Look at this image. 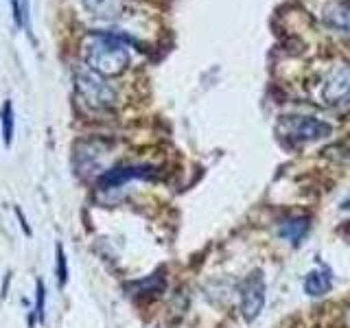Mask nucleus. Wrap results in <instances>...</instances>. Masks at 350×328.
Returning a JSON list of instances; mask_svg holds the SVG:
<instances>
[{
    "label": "nucleus",
    "mask_w": 350,
    "mask_h": 328,
    "mask_svg": "<svg viewBox=\"0 0 350 328\" xmlns=\"http://www.w3.org/2000/svg\"><path fill=\"white\" fill-rule=\"evenodd\" d=\"M75 90L90 109H109L118 101L116 87L109 85L105 77L90 70L88 66H81L75 72Z\"/></svg>",
    "instance_id": "obj_2"
},
{
    "label": "nucleus",
    "mask_w": 350,
    "mask_h": 328,
    "mask_svg": "<svg viewBox=\"0 0 350 328\" xmlns=\"http://www.w3.org/2000/svg\"><path fill=\"white\" fill-rule=\"evenodd\" d=\"M322 96L326 103H342L350 98V68L339 66L324 79Z\"/></svg>",
    "instance_id": "obj_6"
},
{
    "label": "nucleus",
    "mask_w": 350,
    "mask_h": 328,
    "mask_svg": "<svg viewBox=\"0 0 350 328\" xmlns=\"http://www.w3.org/2000/svg\"><path fill=\"white\" fill-rule=\"evenodd\" d=\"M11 9H14V20L20 29L31 33V14H29V0H11Z\"/></svg>",
    "instance_id": "obj_11"
},
{
    "label": "nucleus",
    "mask_w": 350,
    "mask_h": 328,
    "mask_svg": "<svg viewBox=\"0 0 350 328\" xmlns=\"http://www.w3.org/2000/svg\"><path fill=\"white\" fill-rule=\"evenodd\" d=\"M57 262H55V269H57V278H59V287H64L68 282V258H66V251L64 245L57 243Z\"/></svg>",
    "instance_id": "obj_12"
},
{
    "label": "nucleus",
    "mask_w": 350,
    "mask_h": 328,
    "mask_svg": "<svg viewBox=\"0 0 350 328\" xmlns=\"http://www.w3.org/2000/svg\"><path fill=\"white\" fill-rule=\"evenodd\" d=\"M239 295H241V315L245 317V322H254L260 315L262 306H265V278H262V271L258 269L252 271L241 282Z\"/></svg>",
    "instance_id": "obj_4"
},
{
    "label": "nucleus",
    "mask_w": 350,
    "mask_h": 328,
    "mask_svg": "<svg viewBox=\"0 0 350 328\" xmlns=\"http://www.w3.org/2000/svg\"><path fill=\"white\" fill-rule=\"evenodd\" d=\"M324 22L331 29L339 31V33H346V36H350V5H333L326 9L324 14Z\"/></svg>",
    "instance_id": "obj_8"
},
{
    "label": "nucleus",
    "mask_w": 350,
    "mask_h": 328,
    "mask_svg": "<svg viewBox=\"0 0 350 328\" xmlns=\"http://www.w3.org/2000/svg\"><path fill=\"white\" fill-rule=\"evenodd\" d=\"M276 131L280 134V138L293 142V145H302V142H315L331 136L333 127L315 116L291 114V116H280Z\"/></svg>",
    "instance_id": "obj_3"
},
{
    "label": "nucleus",
    "mask_w": 350,
    "mask_h": 328,
    "mask_svg": "<svg viewBox=\"0 0 350 328\" xmlns=\"http://www.w3.org/2000/svg\"><path fill=\"white\" fill-rule=\"evenodd\" d=\"M333 287V276L328 269H313L309 271V276L304 278V291L313 295V298H320V295H326Z\"/></svg>",
    "instance_id": "obj_7"
},
{
    "label": "nucleus",
    "mask_w": 350,
    "mask_h": 328,
    "mask_svg": "<svg viewBox=\"0 0 350 328\" xmlns=\"http://www.w3.org/2000/svg\"><path fill=\"white\" fill-rule=\"evenodd\" d=\"M153 175L151 167H145V164H129V167H116L105 171L101 178H98V189L101 191H109V189H118L131 180H147Z\"/></svg>",
    "instance_id": "obj_5"
},
{
    "label": "nucleus",
    "mask_w": 350,
    "mask_h": 328,
    "mask_svg": "<svg viewBox=\"0 0 350 328\" xmlns=\"http://www.w3.org/2000/svg\"><path fill=\"white\" fill-rule=\"evenodd\" d=\"M0 125H3L5 145L11 147V142H14V131H16V114H14V103L11 101L3 103V109H0Z\"/></svg>",
    "instance_id": "obj_10"
},
{
    "label": "nucleus",
    "mask_w": 350,
    "mask_h": 328,
    "mask_svg": "<svg viewBox=\"0 0 350 328\" xmlns=\"http://www.w3.org/2000/svg\"><path fill=\"white\" fill-rule=\"evenodd\" d=\"M81 49L85 66L101 77H116L129 68L131 55L127 42L112 33H92Z\"/></svg>",
    "instance_id": "obj_1"
},
{
    "label": "nucleus",
    "mask_w": 350,
    "mask_h": 328,
    "mask_svg": "<svg viewBox=\"0 0 350 328\" xmlns=\"http://www.w3.org/2000/svg\"><path fill=\"white\" fill-rule=\"evenodd\" d=\"M44 302H46V293H44V282H36V309H33V317L38 322H44Z\"/></svg>",
    "instance_id": "obj_13"
},
{
    "label": "nucleus",
    "mask_w": 350,
    "mask_h": 328,
    "mask_svg": "<svg viewBox=\"0 0 350 328\" xmlns=\"http://www.w3.org/2000/svg\"><path fill=\"white\" fill-rule=\"evenodd\" d=\"M344 208H346V210H350V197H348V200H346V204H344Z\"/></svg>",
    "instance_id": "obj_14"
},
{
    "label": "nucleus",
    "mask_w": 350,
    "mask_h": 328,
    "mask_svg": "<svg viewBox=\"0 0 350 328\" xmlns=\"http://www.w3.org/2000/svg\"><path fill=\"white\" fill-rule=\"evenodd\" d=\"M306 230H309V219L304 217H293V219H287V221H282L280 228H278V234L280 238L289 241V243H295L298 245L300 241L304 238Z\"/></svg>",
    "instance_id": "obj_9"
}]
</instances>
